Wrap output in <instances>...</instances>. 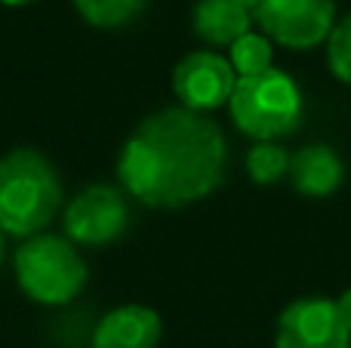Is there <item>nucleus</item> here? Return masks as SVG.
<instances>
[{
    "label": "nucleus",
    "instance_id": "obj_1",
    "mask_svg": "<svg viewBox=\"0 0 351 348\" xmlns=\"http://www.w3.org/2000/svg\"><path fill=\"white\" fill-rule=\"evenodd\" d=\"M228 145L216 121L188 108L148 114L123 142L117 176L130 197L154 210L204 201L222 185Z\"/></svg>",
    "mask_w": 351,
    "mask_h": 348
},
{
    "label": "nucleus",
    "instance_id": "obj_2",
    "mask_svg": "<svg viewBox=\"0 0 351 348\" xmlns=\"http://www.w3.org/2000/svg\"><path fill=\"white\" fill-rule=\"evenodd\" d=\"M62 176L37 148H12L0 158V232L28 240L43 234L62 207Z\"/></svg>",
    "mask_w": 351,
    "mask_h": 348
},
{
    "label": "nucleus",
    "instance_id": "obj_3",
    "mask_svg": "<svg viewBox=\"0 0 351 348\" xmlns=\"http://www.w3.org/2000/svg\"><path fill=\"white\" fill-rule=\"evenodd\" d=\"M231 121L256 142H274L296 133L305 114V102L290 74L268 68L253 77H237L228 99Z\"/></svg>",
    "mask_w": 351,
    "mask_h": 348
},
{
    "label": "nucleus",
    "instance_id": "obj_4",
    "mask_svg": "<svg viewBox=\"0 0 351 348\" xmlns=\"http://www.w3.org/2000/svg\"><path fill=\"white\" fill-rule=\"evenodd\" d=\"M12 269L22 293L40 306H68L90 277L77 244L49 232L22 240L12 256Z\"/></svg>",
    "mask_w": 351,
    "mask_h": 348
},
{
    "label": "nucleus",
    "instance_id": "obj_5",
    "mask_svg": "<svg viewBox=\"0 0 351 348\" xmlns=\"http://www.w3.org/2000/svg\"><path fill=\"white\" fill-rule=\"evenodd\" d=\"M65 238L77 247H108L127 232L130 225V203L127 191L114 185H86L71 197L62 213Z\"/></svg>",
    "mask_w": 351,
    "mask_h": 348
},
{
    "label": "nucleus",
    "instance_id": "obj_6",
    "mask_svg": "<svg viewBox=\"0 0 351 348\" xmlns=\"http://www.w3.org/2000/svg\"><path fill=\"white\" fill-rule=\"evenodd\" d=\"M253 22L287 49H311L336 28L333 0H262Z\"/></svg>",
    "mask_w": 351,
    "mask_h": 348
},
{
    "label": "nucleus",
    "instance_id": "obj_7",
    "mask_svg": "<svg viewBox=\"0 0 351 348\" xmlns=\"http://www.w3.org/2000/svg\"><path fill=\"white\" fill-rule=\"evenodd\" d=\"M237 86V71L225 55L213 49H197L188 53L179 65L173 68V92L182 108L206 114L213 108L228 105L231 92Z\"/></svg>",
    "mask_w": 351,
    "mask_h": 348
},
{
    "label": "nucleus",
    "instance_id": "obj_8",
    "mask_svg": "<svg viewBox=\"0 0 351 348\" xmlns=\"http://www.w3.org/2000/svg\"><path fill=\"white\" fill-rule=\"evenodd\" d=\"M274 348H351V330L336 302L299 299L280 314Z\"/></svg>",
    "mask_w": 351,
    "mask_h": 348
},
{
    "label": "nucleus",
    "instance_id": "obj_9",
    "mask_svg": "<svg viewBox=\"0 0 351 348\" xmlns=\"http://www.w3.org/2000/svg\"><path fill=\"white\" fill-rule=\"evenodd\" d=\"M164 324L154 308L121 306L111 308L93 333V348H158Z\"/></svg>",
    "mask_w": 351,
    "mask_h": 348
},
{
    "label": "nucleus",
    "instance_id": "obj_10",
    "mask_svg": "<svg viewBox=\"0 0 351 348\" xmlns=\"http://www.w3.org/2000/svg\"><path fill=\"white\" fill-rule=\"evenodd\" d=\"M342 160L330 145H305L290 158L293 188L305 197H330L342 185Z\"/></svg>",
    "mask_w": 351,
    "mask_h": 348
},
{
    "label": "nucleus",
    "instance_id": "obj_11",
    "mask_svg": "<svg viewBox=\"0 0 351 348\" xmlns=\"http://www.w3.org/2000/svg\"><path fill=\"white\" fill-rule=\"evenodd\" d=\"M191 28L210 47H231L250 34L253 16L237 0H197L191 12Z\"/></svg>",
    "mask_w": 351,
    "mask_h": 348
},
{
    "label": "nucleus",
    "instance_id": "obj_12",
    "mask_svg": "<svg viewBox=\"0 0 351 348\" xmlns=\"http://www.w3.org/2000/svg\"><path fill=\"white\" fill-rule=\"evenodd\" d=\"M74 6L84 16V22H90L93 28L111 31L136 22L148 6V0H74Z\"/></svg>",
    "mask_w": 351,
    "mask_h": 348
},
{
    "label": "nucleus",
    "instance_id": "obj_13",
    "mask_svg": "<svg viewBox=\"0 0 351 348\" xmlns=\"http://www.w3.org/2000/svg\"><path fill=\"white\" fill-rule=\"evenodd\" d=\"M271 40H268L265 34H256V31H250V34H243L241 40L231 43V68L237 71V77H253V74H262L271 68Z\"/></svg>",
    "mask_w": 351,
    "mask_h": 348
},
{
    "label": "nucleus",
    "instance_id": "obj_14",
    "mask_svg": "<svg viewBox=\"0 0 351 348\" xmlns=\"http://www.w3.org/2000/svg\"><path fill=\"white\" fill-rule=\"evenodd\" d=\"M247 173L253 182L271 185L278 179L290 176V154L274 142H256L247 154Z\"/></svg>",
    "mask_w": 351,
    "mask_h": 348
},
{
    "label": "nucleus",
    "instance_id": "obj_15",
    "mask_svg": "<svg viewBox=\"0 0 351 348\" xmlns=\"http://www.w3.org/2000/svg\"><path fill=\"white\" fill-rule=\"evenodd\" d=\"M327 62H330V71H333L342 84H351V16L336 22V28L330 31Z\"/></svg>",
    "mask_w": 351,
    "mask_h": 348
},
{
    "label": "nucleus",
    "instance_id": "obj_16",
    "mask_svg": "<svg viewBox=\"0 0 351 348\" xmlns=\"http://www.w3.org/2000/svg\"><path fill=\"white\" fill-rule=\"evenodd\" d=\"M336 308H339V314H342V321L348 324V330H351V290H346V293L336 299Z\"/></svg>",
    "mask_w": 351,
    "mask_h": 348
},
{
    "label": "nucleus",
    "instance_id": "obj_17",
    "mask_svg": "<svg viewBox=\"0 0 351 348\" xmlns=\"http://www.w3.org/2000/svg\"><path fill=\"white\" fill-rule=\"evenodd\" d=\"M237 3H241L243 10L250 12V16H256V10H259V6H262V0H237Z\"/></svg>",
    "mask_w": 351,
    "mask_h": 348
},
{
    "label": "nucleus",
    "instance_id": "obj_18",
    "mask_svg": "<svg viewBox=\"0 0 351 348\" xmlns=\"http://www.w3.org/2000/svg\"><path fill=\"white\" fill-rule=\"evenodd\" d=\"M0 3H6V6H28V3H34V0H0Z\"/></svg>",
    "mask_w": 351,
    "mask_h": 348
},
{
    "label": "nucleus",
    "instance_id": "obj_19",
    "mask_svg": "<svg viewBox=\"0 0 351 348\" xmlns=\"http://www.w3.org/2000/svg\"><path fill=\"white\" fill-rule=\"evenodd\" d=\"M3 238H6V234L0 232V265H3V256H6V240Z\"/></svg>",
    "mask_w": 351,
    "mask_h": 348
}]
</instances>
